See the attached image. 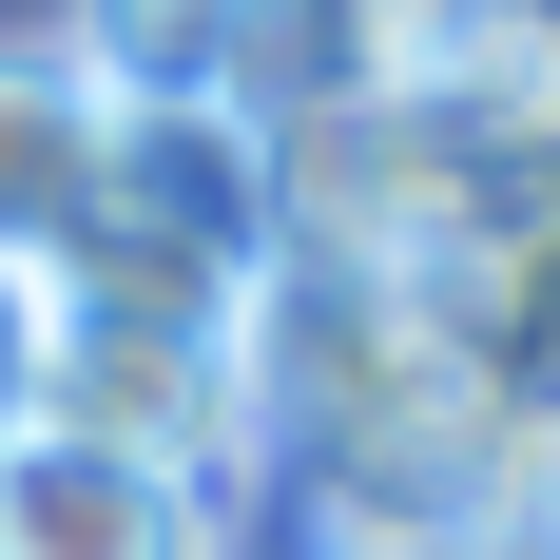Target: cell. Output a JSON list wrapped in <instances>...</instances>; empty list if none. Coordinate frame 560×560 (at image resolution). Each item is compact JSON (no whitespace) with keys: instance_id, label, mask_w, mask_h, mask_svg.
<instances>
[{"instance_id":"2","label":"cell","mask_w":560,"mask_h":560,"mask_svg":"<svg viewBox=\"0 0 560 560\" xmlns=\"http://www.w3.org/2000/svg\"><path fill=\"white\" fill-rule=\"evenodd\" d=\"M116 213V116L58 39H0V271H78Z\"/></svg>"},{"instance_id":"1","label":"cell","mask_w":560,"mask_h":560,"mask_svg":"<svg viewBox=\"0 0 560 560\" xmlns=\"http://www.w3.org/2000/svg\"><path fill=\"white\" fill-rule=\"evenodd\" d=\"M0 560H213V483L97 425H20L0 445Z\"/></svg>"},{"instance_id":"4","label":"cell","mask_w":560,"mask_h":560,"mask_svg":"<svg viewBox=\"0 0 560 560\" xmlns=\"http://www.w3.org/2000/svg\"><path fill=\"white\" fill-rule=\"evenodd\" d=\"M39 348H58V271H0V445L39 425Z\"/></svg>"},{"instance_id":"3","label":"cell","mask_w":560,"mask_h":560,"mask_svg":"<svg viewBox=\"0 0 560 560\" xmlns=\"http://www.w3.org/2000/svg\"><path fill=\"white\" fill-rule=\"evenodd\" d=\"M78 78H97V116H232V78H252V0H78Z\"/></svg>"}]
</instances>
